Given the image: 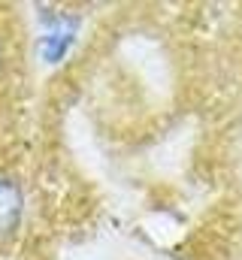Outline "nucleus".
<instances>
[{
  "label": "nucleus",
  "instance_id": "f257e3e1",
  "mask_svg": "<svg viewBox=\"0 0 242 260\" xmlns=\"http://www.w3.org/2000/svg\"><path fill=\"white\" fill-rule=\"evenodd\" d=\"M76 30H79V18L76 15H49L46 18V30L40 37V55L46 64H58L60 58L70 52L73 40H76Z\"/></svg>",
  "mask_w": 242,
  "mask_h": 260
},
{
  "label": "nucleus",
  "instance_id": "f03ea898",
  "mask_svg": "<svg viewBox=\"0 0 242 260\" xmlns=\"http://www.w3.org/2000/svg\"><path fill=\"white\" fill-rule=\"evenodd\" d=\"M21 206H24V197L18 191V185L9 179H0V233H9L18 224Z\"/></svg>",
  "mask_w": 242,
  "mask_h": 260
}]
</instances>
